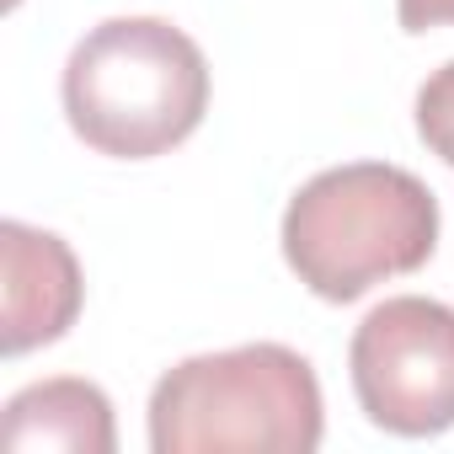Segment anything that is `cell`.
<instances>
[{
	"label": "cell",
	"mask_w": 454,
	"mask_h": 454,
	"mask_svg": "<svg viewBox=\"0 0 454 454\" xmlns=\"http://www.w3.org/2000/svg\"><path fill=\"white\" fill-rule=\"evenodd\" d=\"M284 262L326 305H353L374 284L427 268L438 252V198L390 160L316 171L284 208Z\"/></svg>",
	"instance_id": "cell-1"
},
{
	"label": "cell",
	"mask_w": 454,
	"mask_h": 454,
	"mask_svg": "<svg viewBox=\"0 0 454 454\" xmlns=\"http://www.w3.org/2000/svg\"><path fill=\"white\" fill-rule=\"evenodd\" d=\"M59 102L97 155L155 160L203 123L208 59L166 17H107L70 49Z\"/></svg>",
	"instance_id": "cell-2"
},
{
	"label": "cell",
	"mask_w": 454,
	"mask_h": 454,
	"mask_svg": "<svg viewBox=\"0 0 454 454\" xmlns=\"http://www.w3.org/2000/svg\"><path fill=\"white\" fill-rule=\"evenodd\" d=\"M321 433V380L284 342L182 358L150 390L155 454H310Z\"/></svg>",
	"instance_id": "cell-3"
},
{
	"label": "cell",
	"mask_w": 454,
	"mask_h": 454,
	"mask_svg": "<svg viewBox=\"0 0 454 454\" xmlns=\"http://www.w3.org/2000/svg\"><path fill=\"white\" fill-rule=\"evenodd\" d=\"M348 374L364 417L395 438H438L454 427V305L395 294L374 305L353 342Z\"/></svg>",
	"instance_id": "cell-4"
},
{
	"label": "cell",
	"mask_w": 454,
	"mask_h": 454,
	"mask_svg": "<svg viewBox=\"0 0 454 454\" xmlns=\"http://www.w3.org/2000/svg\"><path fill=\"white\" fill-rule=\"evenodd\" d=\"M0 278H6L0 284V353L6 358L59 342L86 305V278L70 241L22 219L0 224Z\"/></svg>",
	"instance_id": "cell-5"
},
{
	"label": "cell",
	"mask_w": 454,
	"mask_h": 454,
	"mask_svg": "<svg viewBox=\"0 0 454 454\" xmlns=\"http://www.w3.org/2000/svg\"><path fill=\"white\" fill-rule=\"evenodd\" d=\"M0 443L12 454L33 449H59V454H113L118 449V422L113 401L102 385L59 374L17 390L6 401V422H0Z\"/></svg>",
	"instance_id": "cell-6"
},
{
	"label": "cell",
	"mask_w": 454,
	"mask_h": 454,
	"mask_svg": "<svg viewBox=\"0 0 454 454\" xmlns=\"http://www.w3.org/2000/svg\"><path fill=\"white\" fill-rule=\"evenodd\" d=\"M417 139L454 171V59L417 86Z\"/></svg>",
	"instance_id": "cell-7"
},
{
	"label": "cell",
	"mask_w": 454,
	"mask_h": 454,
	"mask_svg": "<svg viewBox=\"0 0 454 454\" xmlns=\"http://www.w3.org/2000/svg\"><path fill=\"white\" fill-rule=\"evenodd\" d=\"M401 33H427V27H454V0H395Z\"/></svg>",
	"instance_id": "cell-8"
}]
</instances>
